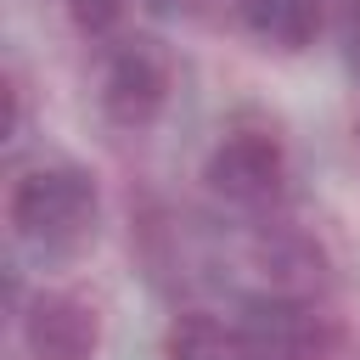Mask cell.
Returning a JSON list of instances; mask_svg holds the SVG:
<instances>
[{
	"label": "cell",
	"mask_w": 360,
	"mask_h": 360,
	"mask_svg": "<svg viewBox=\"0 0 360 360\" xmlns=\"http://www.w3.org/2000/svg\"><path fill=\"white\" fill-rule=\"evenodd\" d=\"M163 107H169V62L146 39L112 51V62L101 73V112L118 129H146V124H158Z\"/></svg>",
	"instance_id": "277c9868"
},
{
	"label": "cell",
	"mask_w": 360,
	"mask_h": 360,
	"mask_svg": "<svg viewBox=\"0 0 360 360\" xmlns=\"http://www.w3.org/2000/svg\"><path fill=\"white\" fill-rule=\"evenodd\" d=\"M62 6H68V22H73L84 39L112 34V28L124 22V11H129V0H62Z\"/></svg>",
	"instance_id": "ba28073f"
},
{
	"label": "cell",
	"mask_w": 360,
	"mask_h": 360,
	"mask_svg": "<svg viewBox=\"0 0 360 360\" xmlns=\"http://www.w3.org/2000/svg\"><path fill=\"white\" fill-rule=\"evenodd\" d=\"M163 6H169V0H163ZM180 6H202V0H180Z\"/></svg>",
	"instance_id": "8fae6325"
},
{
	"label": "cell",
	"mask_w": 360,
	"mask_h": 360,
	"mask_svg": "<svg viewBox=\"0 0 360 360\" xmlns=\"http://www.w3.org/2000/svg\"><path fill=\"white\" fill-rule=\"evenodd\" d=\"M101 315L73 292H34L22 309V354L28 360H96Z\"/></svg>",
	"instance_id": "5b68a950"
},
{
	"label": "cell",
	"mask_w": 360,
	"mask_h": 360,
	"mask_svg": "<svg viewBox=\"0 0 360 360\" xmlns=\"http://www.w3.org/2000/svg\"><path fill=\"white\" fill-rule=\"evenodd\" d=\"M96 208H101L96 174L79 169V163H39V169H28L11 186V202H6L17 236L45 248V253L79 248L96 231Z\"/></svg>",
	"instance_id": "6da1fadb"
},
{
	"label": "cell",
	"mask_w": 360,
	"mask_h": 360,
	"mask_svg": "<svg viewBox=\"0 0 360 360\" xmlns=\"http://www.w3.org/2000/svg\"><path fill=\"white\" fill-rule=\"evenodd\" d=\"M332 349H338L332 321L298 292L248 298L236 326H231L236 360H332Z\"/></svg>",
	"instance_id": "7a4b0ae2"
},
{
	"label": "cell",
	"mask_w": 360,
	"mask_h": 360,
	"mask_svg": "<svg viewBox=\"0 0 360 360\" xmlns=\"http://www.w3.org/2000/svg\"><path fill=\"white\" fill-rule=\"evenodd\" d=\"M242 17L248 28L276 45V51H304L315 34H321V17H326V0H242Z\"/></svg>",
	"instance_id": "8992f818"
},
{
	"label": "cell",
	"mask_w": 360,
	"mask_h": 360,
	"mask_svg": "<svg viewBox=\"0 0 360 360\" xmlns=\"http://www.w3.org/2000/svg\"><path fill=\"white\" fill-rule=\"evenodd\" d=\"M343 56L360 73V0H349V11H343Z\"/></svg>",
	"instance_id": "9c48e42d"
},
{
	"label": "cell",
	"mask_w": 360,
	"mask_h": 360,
	"mask_svg": "<svg viewBox=\"0 0 360 360\" xmlns=\"http://www.w3.org/2000/svg\"><path fill=\"white\" fill-rule=\"evenodd\" d=\"M354 135H360V124H354Z\"/></svg>",
	"instance_id": "7c38bea8"
},
{
	"label": "cell",
	"mask_w": 360,
	"mask_h": 360,
	"mask_svg": "<svg viewBox=\"0 0 360 360\" xmlns=\"http://www.w3.org/2000/svg\"><path fill=\"white\" fill-rule=\"evenodd\" d=\"M231 349V338L219 332L214 315L191 309V315H174V326L163 332V360H219Z\"/></svg>",
	"instance_id": "52a82bcc"
},
{
	"label": "cell",
	"mask_w": 360,
	"mask_h": 360,
	"mask_svg": "<svg viewBox=\"0 0 360 360\" xmlns=\"http://www.w3.org/2000/svg\"><path fill=\"white\" fill-rule=\"evenodd\" d=\"M202 180L219 202H236V208H259V202H276L281 180H287V146L270 135V129H231L219 135V146L208 152L202 163Z\"/></svg>",
	"instance_id": "3957f363"
},
{
	"label": "cell",
	"mask_w": 360,
	"mask_h": 360,
	"mask_svg": "<svg viewBox=\"0 0 360 360\" xmlns=\"http://www.w3.org/2000/svg\"><path fill=\"white\" fill-rule=\"evenodd\" d=\"M17 135H22V84L6 79V141H17Z\"/></svg>",
	"instance_id": "30bf717a"
}]
</instances>
